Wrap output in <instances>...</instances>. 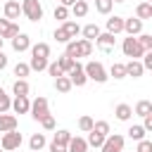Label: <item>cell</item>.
<instances>
[{
  "label": "cell",
  "mask_w": 152,
  "mask_h": 152,
  "mask_svg": "<svg viewBox=\"0 0 152 152\" xmlns=\"http://www.w3.org/2000/svg\"><path fill=\"white\" fill-rule=\"evenodd\" d=\"M121 52H124L126 57H131V59H140L147 50H142V45L138 43L135 36H128V38H124V43H121Z\"/></svg>",
  "instance_id": "1"
},
{
  "label": "cell",
  "mask_w": 152,
  "mask_h": 152,
  "mask_svg": "<svg viewBox=\"0 0 152 152\" xmlns=\"http://www.w3.org/2000/svg\"><path fill=\"white\" fill-rule=\"evenodd\" d=\"M28 114L33 116V121H43L45 116H50V102H48V97L38 95V97L31 102V109H28Z\"/></svg>",
  "instance_id": "2"
},
{
  "label": "cell",
  "mask_w": 152,
  "mask_h": 152,
  "mask_svg": "<svg viewBox=\"0 0 152 152\" xmlns=\"http://www.w3.org/2000/svg\"><path fill=\"white\" fill-rule=\"evenodd\" d=\"M21 14H24L28 21L38 24V21L43 19V5H40L38 0H24V2H21Z\"/></svg>",
  "instance_id": "3"
},
{
  "label": "cell",
  "mask_w": 152,
  "mask_h": 152,
  "mask_svg": "<svg viewBox=\"0 0 152 152\" xmlns=\"http://www.w3.org/2000/svg\"><path fill=\"white\" fill-rule=\"evenodd\" d=\"M83 71H86V76H88V81H95V83H104L109 76H107V69L100 64V62H88L86 66H83Z\"/></svg>",
  "instance_id": "4"
},
{
  "label": "cell",
  "mask_w": 152,
  "mask_h": 152,
  "mask_svg": "<svg viewBox=\"0 0 152 152\" xmlns=\"http://www.w3.org/2000/svg\"><path fill=\"white\" fill-rule=\"evenodd\" d=\"M21 142H24V138H21V133H19V131H10V133H2V138H0V147H2V152H12V150H19V147H21Z\"/></svg>",
  "instance_id": "5"
},
{
  "label": "cell",
  "mask_w": 152,
  "mask_h": 152,
  "mask_svg": "<svg viewBox=\"0 0 152 152\" xmlns=\"http://www.w3.org/2000/svg\"><path fill=\"white\" fill-rule=\"evenodd\" d=\"M124 142H126V138L121 135V133H109L107 138H104V142H102V152H124Z\"/></svg>",
  "instance_id": "6"
},
{
  "label": "cell",
  "mask_w": 152,
  "mask_h": 152,
  "mask_svg": "<svg viewBox=\"0 0 152 152\" xmlns=\"http://www.w3.org/2000/svg\"><path fill=\"white\" fill-rule=\"evenodd\" d=\"M69 76V81H71V86H76V88H81V86H86L88 83V76H86V71H83V64H74V69L66 74Z\"/></svg>",
  "instance_id": "7"
},
{
  "label": "cell",
  "mask_w": 152,
  "mask_h": 152,
  "mask_svg": "<svg viewBox=\"0 0 152 152\" xmlns=\"http://www.w3.org/2000/svg\"><path fill=\"white\" fill-rule=\"evenodd\" d=\"M17 33H21V31H19V24H17V21H7V19L2 17V19H0V38H2V40H7V38L12 40Z\"/></svg>",
  "instance_id": "8"
},
{
  "label": "cell",
  "mask_w": 152,
  "mask_h": 152,
  "mask_svg": "<svg viewBox=\"0 0 152 152\" xmlns=\"http://www.w3.org/2000/svg\"><path fill=\"white\" fill-rule=\"evenodd\" d=\"M95 45H97L102 52H112V50L116 48V38H114L112 33H107V31H104V33H100V36L95 38Z\"/></svg>",
  "instance_id": "9"
},
{
  "label": "cell",
  "mask_w": 152,
  "mask_h": 152,
  "mask_svg": "<svg viewBox=\"0 0 152 152\" xmlns=\"http://www.w3.org/2000/svg\"><path fill=\"white\" fill-rule=\"evenodd\" d=\"M10 109H12L14 114H28V109H31V100H28V95H14Z\"/></svg>",
  "instance_id": "10"
},
{
  "label": "cell",
  "mask_w": 152,
  "mask_h": 152,
  "mask_svg": "<svg viewBox=\"0 0 152 152\" xmlns=\"http://www.w3.org/2000/svg\"><path fill=\"white\" fill-rule=\"evenodd\" d=\"M2 12H5V19H7V21H14V19H19V14H21V5H19L17 0H7L5 7H2Z\"/></svg>",
  "instance_id": "11"
},
{
  "label": "cell",
  "mask_w": 152,
  "mask_h": 152,
  "mask_svg": "<svg viewBox=\"0 0 152 152\" xmlns=\"http://www.w3.org/2000/svg\"><path fill=\"white\" fill-rule=\"evenodd\" d=\"M124 33H128V36H140V33H142V21L135 19V17L124 19Z\"/></svg>",
  "instance_id": "12"
},
{
  "label": "cell",
  "mask_w": 152,
  "mask_h": 152,
  "mask_svg": "<svg viewBox=\"0 0 152 152\" xmlns=\"http://www.w3.org/2000/svg\"><path fill=\"white\" fill-rule=\"evenodd\" d=\"M31 48V38L26 36V33H17L14 38H12V50L14 52H26Z\"/></svg>",
  "instance_id": "13"
},
{
  "label": "cell",
  "mask_w": 152,
  "mask_h": 152,
  "mask_svg": "<svg viewBox=\"0 0 152 152\" xmlns=\"http://www.w3.org/2000/svg\"><path fill=\"white\" fill-rule=\"evenodd\" d=\"M10 131H17V116L14 114H0V133H10Z\"/></svg>",
  "instance_id": "14"
},
{
  "label": "cell",
  "mask_w": 152,
  "mask_h": 152,
  "mask_svg": "<svg viewBox=\"0 0 152 152\" xmlns=\"http://www.w3.org/2000/svg\"><path fill=\"white\" fill-rule=\"evenodd\" d=\"M126 76H133V78H140L142 74H145V69H142V64H140V59H128L126 64Z\"/></svg>",
  "instance_id": "15"
},
{
  "label": "cell",
  "mask_w": 152,
  "mask_h": 152,
  "mask_svg": "<svg viewBox=\"0 0 152 152\" xmlns=\"http://www.w3.org/2000/svg\"><path fill=\"white\" fill-rule=\"evenodd\" d=\"M66 152H88V142H86V138H81V135H71V140H69V145H66Z\"/></svg>",
  "instance_id": "16"
},
{
  "label": "cell",
  "mask_w": 152,
  "mask_h": 152,
  "mask_svg": "<svg viewBox=\"0 0 152 152\" xmlns=\"http://www.w3.org/2000/svg\"><path fill=\"white\" fill-rule=\"evenodd\" d=\"M114 116H116L119 121H128V119L133 116V107L126 104V102H119V104L114 107Z\"/></svg>",
  "instance_id": "17"
},
{
  "label": "cell",
  "mask_w": 152,
  "mask_h": 152,
  "mask_svg": "<svg viewBox=\"0 0 152 152\" xmlns=\"http://www.w3.org/2000/svg\"><path fill=\"white\" fill-rule=\"evenodd\" d=\"M135 19H140V21H145V19H152V2H138V7H135Z\"/></svg>",
  "instance_id": "18"
},
{
  "label": "cell",
  "mask_w": 152,
  "mask_h": 152,
  "mask_svg": "<svg viewBox=\"0 0 152 152\" xmlns=\"http://www.w3.org/2000/svg\"><path fill=\"white\" fill-rule=\"evenodd\" d=\"M124 31V17H109L107 19V33H112V36H116V33H121Z\"/></svg>",
  "instance_id": "19"
},
{
  "label": "cell",
  "mask_w": 152,
  "mask_h": 152,
  "mask_svg": "<svg viewBox=\"0 0 152 152\" xmlns=\"http://www.w3.org/2000/svg\"><path fill=\"white\" fill-rule=\"evenodd\" d=\"M62 31L69 36V40H76V36L81 33V26H78V21H71V19H66V21H62Z\"/></svg>",
  "instance_id": "20"
},
{
  "label": "cell",
  "mask_w": 152,
  "mask_h": 152,
  "mask_svg": "<svg viewBox=\"0 0 152 152\" xmlns=\"http://www.w3.org/2000/svg\"><path fill=\"white\" fill-rule=\"evenodd\" d=\"M45 145H48V140H45L43 133H33V135L28 138V150H31V152H40Z\"/></svg>",
  "instance_id": "21"
},
{
  "label": "cell",
  "mask_w": 152,
  "mask_h": 152,
  "mask_svg": "<svg viewBox=\"0 0 152 152\" xmlns=\"http://www.w3.org/2000/svg\"><path fill=\"white\" fill-rule=\"evenodd\" d=\"M88 10H90V7H88L86 0H76V2L71 5V14H74L76 19H83V17L88 14Z\"/></svg>",
  "instance_id": "22"
},
{
  "label": "cell",
  "mask_w": 152,
  "mask_h": 152,
  "mask_svg": "<svg viewBox=\"0 0 152 152\" xmlns=\"http://www.w3.org/2000/svg\"><path fill=\"white\" fill-rule=\"evenodd\" d=\"M81 33H83V38H86V40H90V43H93L102 31H100V26H97V24H86V26L81 28Z\"/></svg>",
  "instance_id": "23"
},
{
  "label": "cell",
  "mask_w": 152,
  "mask_h": 152,
  "mask_svg": "<svg viewBox=\"0 0 152 152\" xmlns=\"http://www.w3.org/2000/svg\"><path fill=\"white\" fill-rule=\"evenodd\" d=\"M28 50H31V57H45V59L50 57V45L48 43H36Z\"/></svg>",
  "instance_id": "24"
},
{
  "label": "cell",
  "mask_w": 152,
  "mask_h": 152,
  "mask_svg": "<svg viewBox=\"0 0 152 152\" xmlns=\"http://www.w3.org/2000/svg\"><path fill=\"white\" fill-rule=\"evenodd\" d=\"M107 76H112V78H116V81H121V78H126V66H124L121 62H114V64L109 66V71H107Z\"/></svg>",
  "instance_id": "25"
},
{
  "label": "cell",
  "mask_w": 152,
  "mask_h": 152,
  "mask_svg": "<svg viewBox=\"0 0 152 152\" xmlns=\"http://www.w3.org/2000/svg\"><path fill=\"white\" fill-rule=\"evenodd\" d=\"M76 45H78V57H90V55H93V43H90V40L78 38Z\"/></svg>",
  "instance_id": "26"
},
{
  "label": "cell",
  "mask_w": 152,
  "mask_h": 152,
  "mask_svg": "<svg viewBox=\"0 0 152 152\" xmlns=\"http://www.w3.org/2000/svg\"><path fill=\"white\" fill-rule=\"evenodd\" d=\"M76 62H78V59H71V57H66V55H59V57H57V64H59V69H62L64 74H69Z\"/></svg>",
  "instance_id": "27"
},
{
  "label": "cell",
  "mask_w": 152,
  "mask_h": 152,
  "mask_svg": "<svg viewBox=\"0 0 152 152\" xmlns=\"http://www.w3.org/2000/svg\"><path fill=\"white\" fill-rule=\"evenodd\" d=\"M133 114H138V116H147V114H152V102H150V100H140V102L135 104Z\"/></svg>",
  "instance_id": "28"
},
{
  "label": "cell",
  "mask_w": 152,
  "mask_h": 152,
  "mask_svg": "<svg viewBox=\"0 0 152 152\" xmlns=\"http://www.w3.org/2000/svg\"><path fill=\"white\" fill-rule=\"evenodd\" d=\"M69 140H71V131H66V128H59L57 133H55V138H52V142H57V145H69Z\"/></svg>",
  "instance_id": "29"
},
{
  "label": "cell",
  "mask_w": 152,
  "mask_h": 152,
  "mask_svg": "<svg viewBox=\"0 0 152 152\" xmlns=\"http://www.w3.org/2000/svg\"><path fill=\"white\" fill-rule=\"evenodd\" d=\"M28 69H31V71H45V69H48V59H45V57H31Z\"/></svg>",
  "instance_id": "30"
},
{
  "label": "cell",
  "mask_w": 152,
  "mask_h": 152,
  "mask_svg": "<svg viewBox=\"0 0 152 152\" xmlns=\"http://www.w3.org/2000/svg\"><path fill=\"white\" fill-rule=\"evenodd\" d=\"M28 83H26V78H17L14 81V86H12V93L14 95H28Z\"/></svg>",
  "instance_id": "31"
},
{
  "label": "cell",
  "mask_w": 152,
  "mask_h": 152,
  "mask_svg": "<svg viewBox=\"0 0 152 152\" xmlns=\"http://www.w3.org/2000/svg\"><path fill=\"white\" fill-rule=\"evenodd\" d=\"M86 142H88V147H102V142H104V135H100V133H95V131H90L88 133V138H86Z\"/></svg>",
  "instance_id": "32"
},
{
  "label": "cell",
  "mask_w": 152,
  "mask_h": 152,
  "mask_svg": "<svg viewBox=\"0 0 152 152\" xmlns=\"http://www.w3.org/2000/svg\"><path fill=\"white\" fill-rule=\"evenodd\" d=\"M55 88L59 90V93H69L74 86H71V81H69V76H59V78H55Z\"/></svg>",
  "instance_id": "33"
},
{
  "label": "cell",
  "mask_w": 152,
  "mask_h": 152,
  "mask_svg": "<svg viewBox=\"0 0 152 152\" xmlns=\"http://www.w3.org/2000/svg\"><path fill=\"white\" fill-rule=\"evenodd\" d=\"M12 71H14V76H17V78H26V76L31 74V69H28V64H26V62H17Z\"/></svg>",
  "instance_id": "34"
},
{
  "label": "cell",
  "mask_w": 152,
  "mask_h": 152,
  "mask_svg": "<svg viewBox=\"0 0 152 152\" xmlns=\"http://www.w3.org/2000/svg\"><path fill=\"white\" fill-rule=\"evenodd\" d=\"M126 133H128V138H133L135 142L145 138V128H142V126H138V124H133V126H131V128H128Z\"/></svg>",
  "instance_id": "35"
},
{
  "label": "cell",
  "mask_w": 152,
  "mask_h": 152,
  "mask_svg": "<svg viewBox=\"0 0 152 152\" xmlns=\"http://www.w3.org/2000/svg\"><path fill=\"white\" fill-rule=\"evenodd\" d=\"M112 7H114V2H112V0H95V10H97L100 14H109V12H112Z\"/></svg>",
  "instance_id": "36"
},
{
  "label": "cell",
  "mask_w": 152,
  "mask_h": 152,
  "mask_svg": "<svg viewBox=\"0 0 152 152\" xmlns=\"http://www.w3.org/2000/svg\"><path fill=\"white\" fill-rule=\"evenodd\" d=\"M10 107H12V97L0 88V114H5V112H10Z\"/></svg>",
  "instance_id": "37"
},
{
  "label": "cell",
  "mask_w": 152,
  "mask_h": 152,
  "mask_svg": "<svg viewBox=\"0 0 152 152\" xmlns=\"http://www.w3.org/2000/svg\"><path fill=\"white\" fill-rule=\"evenodd\" d=\"M78 131H83V133H90V131H93V119H90L88 114H83V116L78 119Z\"/></svg>",
  "instance_id": "38"
},
{
  "label": "cell",
  "mask_w": 152,
  "mask_h": 152,
  "mask_svg": "<svg viewBox=\"0 0 152 152\" xmlns=\"http://www.w3.org/2000/svg\"><path fill=\"white\" fill-rule=\"evenodd\" d=\"M93 131H95V133H100V135H104V138H107V135L112 133V131H109V124H107V121H93Z\"/></svg>",
  "instance_id": "39"
},
{
  "label": "cell",
  "mask_w": 152,
  "mask_h": 152,
  "mask_svg": "<svg viewBox=\"0 0 152 152\" xmlns=\"http://www.w3.org/2000/svg\"><path fill=\"white\" fill-rule=\"evenodd\" d=\"M45 71H48V74H50L52 78H59V76H66V74H64V71L59 69V64H57V62H48V69H45Z\"/></svg>",
  "instance_id": "40"
},
{
  "label": "cell",
  "mask_w": 152,
  "mask_h": 152,
  "mask_svg": "<svg viewBox=\"0 0 152 152\" xmlns=\"http://www.w3.org/2000/svg\"><path fill=\"white\" fill-rule=\"evenodd\" d=\"M138 38V43L142 45V50H152V36L150 33H140V36H135Z\"/></svg>",
  "instance_id": "41"
},
{
  "label": "cell",
  "mask_w": 152,
  "mask_h": 152,
  "mask_svg": "<svg viewBox=\"0 0 152 152\" xmlns=\"http://www.w3.org/2000/svg\"><path fill=\"white\" fill-rule=\"evenodd\" d=\"M55 19H59V21H66V19H69V7H62V5H57V7H55Z\"/></svg>",
  "instance_id": "42"
},
{
  "label": "cell",
  "mask_w": 152,
  "mask_h": 152,
  "mask_svg": "<svg viewBox=\"0 0 152 152\" xmlns=\"http://www.w3.org/2000/svg\"><path fill=\"white\" fill-rule=\"evenodd\" d=\"M135 152H152V140H138V147H135Z\"/></svg>",
  "instance_id": "43"
},
{
  "label": "cell",
  "mask_w": 152,
  "mask_h": 152,
  "mask_svg": "<svg viewBox=\"0 0 152 152\" xmlns=\"http://www.w3.org/2000/svg\"><path fill=\"white\" fill-rule=\"evenodd\" d=\"M52 36H55V40H57V43H64V45L69 43V36L62 31V26H59V28H55V33H52Z\"/></svg>",
  "instance_id": "44"
},
{
  "label": "cell",
  "mask_w": 152,
  "mask_h": 152,
  "mask_svg": "<svg viewBox=\"0 0 152 152\" xmlns=\"http://www.w3.org/2000/svg\"><path fill=\"white\" fill-rule=\"evenodd\" d=\"M40 126H43L45 131H55V128H57V124H55V119H52V114H50V116H45V119L40 121Z\"/></svg>",
  "instance_id": "45"
},
{
  "label": "cell",
  "mask_w": 152,
  "mask_h": 152,
  "mask_svg": "<svg viewBox=\"0 0 152 152\" xmlns=\"http://www.w3.org/2000/svg\"><path fill=\"white\" fill-rule=\"evenodd\" d=\"M140 64H142V69H145V71H147V69H152V50H147V52L142 55V62H140Z\"/></svg>",
  "instance_id": "46"
},
{
  "label": "cell",
  "mask_w": 152,
  "mask_h": 152,
  "mask_svg": "<svg viewBox=\"0 0 152 152\" xmlns=\"http://www.w3.org/2000/svg\"><path fill=\"white\" fill-rule=\"evenodd\" d=\"M142 128H145V133H150V131H152V114L142 116Z\"/></svg>",
  "instance_id": "47"
},
{
  "label": "cell",
  "mask_w": 152,
  "mask_h": 152,
  "mask_svg": "<svg viewBox=\"0 0 152 152\" xmlns=\"http://www.w3.org/2000/svg\"><path fill=\"white\" fill-rule=\"evenodd\" d=\"M48 150H50V152H66V147H64V145H57V142H50Z\"/></svg>",
  "instance_id": "48"
},
{
  "label": "cell",
  "mask_w": 152,
  "mask_h": 152,
  "mask_svg": "<svg viewBox=\"0 0 152 152\" xmlns=\"http://www.w3.org/2000/svg\"><path fill=\"white\" fill-rule=\"evenodd\" d=\"M5 66H7V55H5L2 50H0V71H2Z\"/></svg>",
  "instance_id": "49"
},
{
  "label": "cell",
  "mask_w": 152,
  "mask_h": 152,
  "mask_svg": "<svg viewBox=\"0 0 152 152\" xmlns=\"http://www.w3.org/2000/svg\"><path fill=\"white\" fill-rule=\"evenodd\" d=\"M74 2H76V0H59V5H62V7H71Z\"/></svg>",
  "instance_id": "50"
},
{
  "label": "cell",
  "mask_w": 152,
  "mask_h": 152,
  "mask_svg": "<svg viewBox=\"0 0 152 152\" xmlns=\"http://www.w3.org/2000/svg\"><path fill=\"white\" fill-rule=\"evenodd\" d=\"M2 45H5V40H2V38H0V50H2Z\"/></svg>",
  "instance_id": "51"
},
{
  "label": "cell",
  "mask_w": 152,
  "mask_h": 152,
  "mask_svg": "<svg viewBox=\"0 0 152 152\" xmlns=\"http://www.w3.org/2000/svg\"><path fill=\"white\" fill-rule=\"evenodd\" d=\"M112 2H126V0H112Z\"/></svg>",
  "instance_id": "52"
},
{
  "label": "cell",
  "mask_w": 152,
  "mask_h": 152,
  "mask_svg": "<svg viewBox=\"0 0 152 152\" xmlns=\"http://www.w3.org/2000/svg\"><path fill=\"white\" fill-rule=\"evenodd\" d=\"M0 152H2V147H0Z\"/></svg>",
  "instance_id": "53"
},
{
  "label": "cell",
  "mask_w": 152,
  "mask_h": 152,
  "mask_svg": "<svg viewBox=\"0 0 152 152\" xmlns=\"http://www.w3.org/2000/svg\"><path fill=\"white\" fill-rule=\"evenodd\" d=\"M28 152H31V150H28Z\"/></svg>",
  "instance_id": "54"
}]
</instances>
